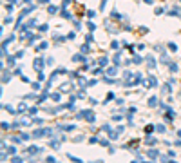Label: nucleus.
Returning a JSON list of instances; mask_svg holds the SVG:
<instances>
[{"label":"nucleus","instance_id":"nucleus-2","mask_svg":"<svg viewBox=\"0 0 181 163\" xmlns=\"http://www.w3.org/2000/svg\"><path fill=\"white\" fill-rule=\"evenodd\" d=\"M147 156H149V158H152V160H156V158H158V156H160V152H158V151H156V149H150V151H149V152H147Z\"/></svg>","mask_w":181,"mask_h":163},{"label":"nucleus","instance_id":"nucleus-6","mask_svg":"<svg viewBox=\"0 0 181 163\" xmlns=\"http://www.w3.org/2000/svg\"><path fill=\"white\" fill-rule=\"evenodd\" d=\"M149 105H150V107H154V105H158V100H156L154 96H152V98L149 100Z\"/></svg>","mask_w":181,"mask_h":163},{"label":"nucleus","instance_id":"nucleus-10","mask_svg":"<svg viewBox=\"0 0 181 163\" xmlns=\"http://www.w3.org/2000/svg\"><path fill=\"white\" fill-rule=\"evenodd\" d=\"M147 60H149V65H150V67H154V65H156V62H154V58H152V56H149Z\"/></svg>","mask_w":181,"mask_h":163},{"label":"nucleus","instance_id":"nucleus-22","mask_svg":"<svg viewBox=\"0 0 181 163\" xmlns=\"http://www.w3.org/2000/svg\"><path fill=\"white\" fill-rule=\"evenodd\" d=\"M179 2H181V0H179Z\"/></svg>","mask_w":181,"mask_h":163},{"label":"nucleus","instance_id":"nucleus-8","mask_svg":"<svg viewBox=\"0 0 181 163\" xmlns=\"http://www.w3.org/2000/svg\"><path fill=\"white\" fill-rule=\"evenodd\" d=\"M107 74H109V76L116 74V67H111V69H107Z\"/></svg>","mask_w":181,"mask_h":163},{"label":"nucleus","instance_id":"nucleus-19","mask_svg":"<svg viewBox=\"0 0 181 163\" xmlns=\"http://www.w3.org/2000/svg\"><path fill=\"white\" fill-rule=\"evenodd\" d=\"M40 2H42V4H47V2H49V0H40Z\"/></svg>","mask_w":181,"mask_h":163},{"label":"nucleus","instance_id":"nucleus-7","mask_svg":"<svg viewBox=\"0 0 181 163\" xmlns=\"http://www.w3.org/2000/svg\"><path fill=\"white\" fill-rule=\"evenodd\" d=\"M15 58H16V56H9V58H7V65H15Z\"/></svg>","mask_w":181,"mask_h":163},{"label":"nucleus","instance_id":"nucleus-5","mask_svg":"<svg viewBox=\"0 0 181 163\" xmlns=\"http://www.w3.org/2000/svg\"><path fill=\"white\" fill-rule=\"evenodd\" d=\"M73 62H85V58H83L82 54H76V56L73 58Z\"/></svg>","mask_w":181,"mask_h":163},{"label":"nucleus","instance_id":"nucleus-17","mask_svg":"<svg viewBox=\"0 0 181 163\" xmlns=\"http://www.w3.org/2000/svg\"><path fill=\"white\" fill-rule=\"evenodd\" d=\"M156 129H158V131H160V132H163V131H165V125H158V127H156Z\"/></svg>","mask_w":181,"mask_h":163},{"label":"nucleus","instance_id":"nucleus-9","mask_svg":"<svg viewBox=\"0 0 181 163\" xmlns=\"http://www.w3.org/2000/svg\"><path fill=\"white\" fill-rule=\"evenodd\" d=\"M169 49H170V51H176V49H178V45H176L174 42H170V44H169Z\"/></svg>","mask_w":181,"mask_h":163},{"label":"nucleus","instance_id":"nucleus-1","mask_svg":"<svg viewBox=\"0 0 181 163\" xmlns=\"http://www.w3.org/2000/svg\"><path fill=\"white\" fill-rule=\"evenodd\" d=\"M42 60H44V58H36V60H34V64H33V67L40 71V69L44 67V62H42Z\"/></svg>","mask_w":181,"mask_h":163},{"label":"nucleus","instance_id":"nucleus-3","mask_svg":"<svg viewBox=\"0 0 181 163\" xmlns=\"http://www.w3.org/2000/svg\"><path fill=\"white\" fill-rule=\"evenodd\" d=\"M47 11H49V15H56V13H58V7H56V5H49Z\"/></svg>","mask_w":181,"mask_h":163},{"label":"nucleus","instance_id":"nucleus-11","mask_svg":"<svg viewBox=\"0 0 181 163\" xmlns=\"http://www.w3.org/2000/svg\"><path fill=\"white\" fill-rule=\"evenodd\" d=\"M132 62H134V64H141V62H143V58H141V56H136Z\"/></svg>","mask_w":181,"mask_h":163},{"label":"nucleus","instance_id":"nucleus-13","mask_svg":"<svg viewBox=\"0 0 181 163\" xmlns=\"http://www.w3.org/2000/svg\"><path fill=\"white\" fill-rule=\"evenodd\" d=\"M7 152H9V154H15V152H16V149H15V147H9V149H7Z\"/></svg>","mask_w":181,"mask_h":163},{"label":"nucleus","instance_id":"nucleus-20","mask_svg":"<svg viewBox=\"0 0 181 163\" xmlns=\"http://www.w3.org/2000/svg\"><path fill=\"white\" fill-rule=\"evenodd\" d=\"M178 136H179V138H181V129H179V131H178Z\"/></svg>","mask_w":181,"mask_h":163},{"label":"nucleus","instance_id":"nucleus-18","mask_svg":"<svg viewBox=\"0 0 181 163\" xmlns=\"http://www.w3.org/2000/svg\"><path fill=\"white\" fill-rule=\"evenodd\" d=\"M145 131H147V134H150V131H154V127H152V125H149V127H147Z\"/></svg>","mask_w":181,"mask_h":163},{"label":"nucleus","instance_id":"nucleus-16","mask_svg":"<svg viewBox=\"0 0 181 163\" xmlns=\"http://www.w3.org/2000/svg\"><path fill=\"white\" fill-rule=\"evenodd\" d=\"M51 98H53V100H54V102H58V100H60V94H53V96H51Z\"/></svg>","mask_w":181,"mask_h":163},{"label":"nucleus","instance_id":"nucleus-4","mask_svg":"<svg viewBox=\"0 0 181 163\" xmlns=\"http://www.w3.org/2000/svg\"><path fill=\"white\" fill-rule=\"evenodd\" d=\"M9 78H11V74H9V71H4V78H2V82L5 83V82H9Z\"/></svg>","mask_w":181,"mask_h":163},{"label":"nucleus","instance_id":"nucleus-12","mask_svg":"<svg viewBox=\"0 0 181 163\" xmlns=\"http://www.w3.org/2000/svg\"><path fill=\"white\" fill-rule=\"evenodd\" d=\"M170 71L176 73V71H178V65H176V64H170Z\"/></svg>","mask_w":181,"mask_h":163},{"label":"nucleus","instance_id":"nucleus-21","mask_svg":"<svg viewBox=\"0 0 181 163\" xmlns=\"http://www.w3.org/2000/svg\"><path fill=\"white\" fill-rule=\"evenodd\" d=\"M24 2H25V4H29V2H31V0H24Z\"/></svg>","mask_w":181,"mask_h":163},{"label":"nucleus","instance_id":"nucleus-15","mask_svg":"<svg viewBox=\"0 0 181 163\" xmlns=\"http://www.w3.org/2000/svg\"><path fill=\"white\" fill-rule=\"evenodd\" d=\"M107 64V58H100V65H105Z\"/></svg>","mask_w":181,"mask_h":163},{"label":"nucleus","instance_id":"nucleus-14","mask_svg":"<svg viewBox=\"0 0 181 163\" xmlns=\"http://www.w3.org/2000/svg\"><path fill=\"white\" fill-rule=\"evenodd\" d=\"M22 161V158H18V156H15V158H13V163H20Z\"/></svg>","mask_w":181,"mask_h":163}]
</instances>
